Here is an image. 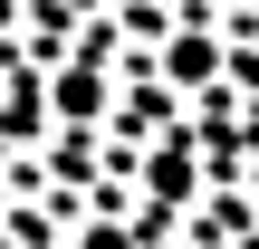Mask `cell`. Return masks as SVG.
Returning a JSON list of instances; mask_svg holds the SVG:
<instances>
[{
	"mask_svg": "<svg viewBox=\"0 0 259 249\" xmlns=\"http://www.w3.org/2000/svg\"><path fill=\"white\" fill-rule=\"evenodd\" d=\"M96 96H106L96 67H67V77H58V106H67V115H96Z\"/></svg>",
	"mask_w": 259,
	"mask_h": 249,
	"instance_id": "1",
	"label": "cell"
},
{
	"mask_svg": "<svg viewBox=\"0 0 259 249\" xmlns=\"http://www.w3.org/2000/svg\"><path fill=\"white\" fill-rule=\"evenodd\" d=\"M0 19H10V0H0Z\"/></svg>",
	"mask_w": 259,
	"mask_h": 249,
	"instance_id": "2",
	"label": "cell"
}]
</instances>
